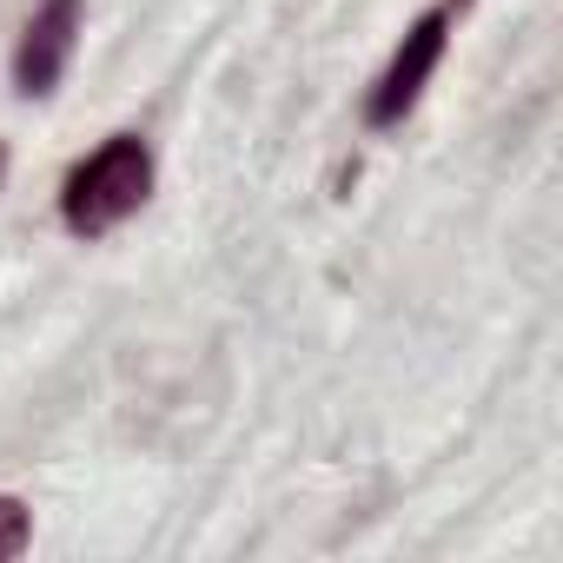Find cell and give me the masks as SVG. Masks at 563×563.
Returning a JSON list of instances; mask_svg holds the SVG:
<instances>
[{"label": "cell", "instance_id": "cell-2", "mask_svg": "<svg viewBox=\"0 0 563 563\" xmlns=\"http://www.w3.org/2000/svg\"><path fill=\"white\" fill-rule=\"evenodd\" d=\"M444 41H451V0L424 8V14L405 27L398 54H391L385 74L372 80V93H365V126H372V133L405 126V113L424 100V87H431V74H438V60H444Z\"/></svg>", "mask_w": 563, "mask_h": 563}, {"label": "cell", "instance_id": "cell-4", "mask_svg": "<svg viewBox=\"0 0 563 563\" xmlns=\"http://www.w3.org/2000/svg\"><path fill=\"white\" fill-rule=\"evenodd\" d=\"M27 543H34V517H27V504H21V497H0V563L21 556Z\"/></svg>", "mask_w": 563, "mask_h": 563}, {"label": "cell", "instance_id": "cell-3", "mask_svg": "<svg viewBox=\"0 0 563 563\" xmlns=\"http://www.w3.org/2000/svg\"><path fill=\"white\" fill-rule=\"evenodd\" d=\"M80 8L87 0H41L34 21L21 27V47H14V87L27 100H47L67 67H74V47H80Z\"/></svg>", "mask_w": 563, "mask_h": 563}, {"label": "cell", "instance_id": "cell-1", "mask_svg": "<svg viewBox=\"0 0 563 563\" xmlns=\"http://www.w3.org/2000/svg\"><path fill=\"white\" fill-rule=\"evenodd\" d=\"M146 199H153V146L140 133H113V140H100L67 173V186H60V225L74 239H107Z\"/></svg>", "mask_w": 563, "mask_h": 563}, {"label": "cell", "instance_id": "cell-5", "mask_svg": "<svg viewBox=\"0 0 563 563\" xmlns=\"http://www.w3.org/2000/svg\"><path fill=\"white\" fill-rule=\"evenodd\" d=\"M0 186H8V146H0Z\"/></svg>", "mask_w": 563, "mask_h": 563}]
</instances>
